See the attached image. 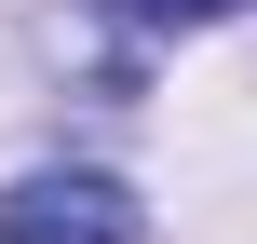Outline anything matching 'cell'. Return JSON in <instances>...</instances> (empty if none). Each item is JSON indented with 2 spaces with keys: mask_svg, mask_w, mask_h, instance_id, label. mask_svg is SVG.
<instances>
[{
  "mask_svg": "<svg viewBox=\"0 0 257 244\" xmlns=\"http://www.w3.org/2000/svg\"><path fill=\"white\" fill-rule=\"evenodd\" d=\"M163 27H217V14H244V0H149Z\"/></svg>",
  "mask_w": 257,
  "mask_h": 244,
  "instance_id": "7a4b0ae2",
  "label": "cell"
},
{
  "mask_svg": "<svg viewBox=\"0 0 257 244\" xmlns=\"http://www.w3.org/2000/svg\"><path fill=\"white\" fill-rule=\"evenodd\" d=\"M136 231H149V204L95 163H41L0 190V244H136Z\"/></svg>",
  "mask_w": 257,
  "mask_h": 244,
  "instance_id": "6da1fadb",
  "label": "cell"
}]
</instances>
